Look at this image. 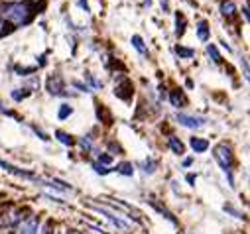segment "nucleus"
<instances>
[{"label": "nucleus", "mask_w": 250, "mask_h": 234, "mask_svg": "<svg viewBox=\"0 0 250 234\" xmlns=\"http://www.w3.org/2000/svg\"><path fill=\"white\" fill-rule=\"evenodd\" d=\"M0 14L6 20H10L16 26H22L30 20V8L22 2H8V4H0Z\"/></svg>", "instance_id": "f257e3e1"}, {"label": "nucleus", "mask_w": 250, "mask_h": 234, "mask_svg": "<svg viewBox=\"0 0 250 234\" xmlns=\"http://www.w3.org/2000/svg\"><path fill=\"white\" fill-rule=\"evenodd\" d=\"M213 152H215V159L219 161V165H221L225 171H230V163H232L230 148H227L225 144H221V146H217Z\"/></svg>", "instance_id": "f03ea898"}, {"label": "nucleus", "mask_w": 250, "mask_h": 234, "mask_svg": "<svg viewBox=\"0 0 250 234\" xmlns=\"http://www.w3.org/2000/svg\"><path fill=\"white\" fill-rule=\"evenodd\" d=\"M177 122L185 128H203L205 126V118L201 116H191V114H177L175 116Z\"/></svg>", "instance_id": "7ed1b4c3"}, {"label": "nucleus", "mask_w": 250, "mask_h": 234, "mask_svg": "<svg viewBox=\"0 0 250 234\" xmlns=\"http://www.w3.org/2000/svg\"><path fill=\"white\" fill-rule=\"evenodd\" d=\"M16 234H38V220L36 218L20 220V224L16 228Z\"/></svg>", "instance_id": "20e7f679"}, {"label": "nucleus", "mask_w": 250, "mask_h": 234, "mask_svg": "<svg viewBox=\"0 0 250 234\" xmlns=\"http://www.w3.org/2000/svg\"><path fill=\"white\" fill-rule=\"evenodd\" d=\"M191 148H193L197 154H203V152L209 148V142L203 140V138H191Z\"/></svg>", "instance_id": "39448f33"}, {"label": "nucleus", "mask_w": 250, "mask_h": 234, "mask_svg": "<svg viewBox=\"0 0 250 234\" xmlns=\"http://www.w3.org/2000/svg\"><path fill=\"white\" fill-rule=\"evenodd\" d=\"M234 10H236V6H234L232 0H223V2H221V12H223V16H232Z\"/></svg>", "instance_id": "423d86ee"}, {"label": "nucleus", "mask_w": 250, "mask_h": 234, "mask_svg": "<svg viewBox=\"0 0 250 234\" xmlns=\"http://www.w3.org/2000/svg\"><path fill=\"white\" fill-rule=\"evenodd\" d=\"M197 36H199L201 41H207V39H209V26H207L205 20H201V22L197 24Z\"/></svg>", "instance_id": "0eeeda50"}, {"label": "nucleus", "mask_w": 250, "mask_h": 234, "mask_svg": "<svg viewBox=\"0 0 250 234\" xmlns=\"http://www.w3.org/2000/svg\"><path fill=\"white\" fill-rule=\"evenodd\" d=\"M61 91H63V87H61V79L55 75V77H51L49 79V93L51 95H59Z\"/></svg>", "instance_id": "6e6552de"}, {"label": "nucleus", "mask_w": 250, "mask_h": 234, "mask_svg": "<svg viewBox=\"0 0 250 234\" xmlns=\"http://www.w3.org/2000/svg\"><path fill=\"white\" fill-rule=\"evenodd\" d=\"M207 53L213 57V61H215V63H219V61H221V55H219V51H217V47H215L213 43H211V45H207Z\"/></svg>", "instance_id": "1a4fd4ad"}, {"label": "nucleus", "mask_w": 250, "mask_h": 234, "mask_svg": "<svg viewBox=\"0 0 250 234\" xmlns=\"http://www.w3.org/2000/svg\"><path fill=\"white\" fill-rule=\"evenodd\" d=\"M169 144H171V150L175 152V154H183V144L181 142H177V138H169Z\"/></svg>", "instance_id": "9d476101"}, {"label": "nucleus", "mask_w": 250, "mask_h": 234, "mask_svg": "<svg viewBox=\"0 0 250 234\" xmlns=\"http://www.w3.org/2000/svg\"><path fill=\"white\" fill-rule=\"evenodd\" d=\"M73 110H71V106L69 104H61V108H59V118L63 120V118H67V116L71 114Z\"/></svg>", "instance_id": "9b49d317"}, {"label": "nucleus", "mask_w": 250, "mask_h": 234, "mask_svg": "<svg viewBox=\"0 0 250 234\" xmlns=\"http://www.w3.org/2000/svg\"><path fill=\"white\" fill-rule=\"evenodd\" d=\"M132 43H134V47H136L140 53H144V51H146L144 41H142V38H140V36H134V38H132Z\"/></svg>", "instance_id": "f8f14e48"}, {"label": "nucleus", "mask_w": 250, "mask_h": 234, "mask_svg": "<svg viewBox=\"0 0 250 234\" xmlns=\"http://www.w3.org/2000/svg\"><path fill=\"white\" fill-rule=\"evenodd\" d=\"M118 171H120L122 175H132V173H134V169H132L130 163H122V165H118Z\"/></svg>", "instance_id": "ddd939ff"}, {"label": "nucleus", "mask_w": 250, "mask_h": 234, "mask_svg": "<svg viewBox=\"0 0 250 234\" xmlns=\"http://www.w3.org/2000/svg\"><path fill=\"white\" fill-rule=\"evenodd\" d=\"M177 53H179L181 57H193V55H195L193 49H187V47H181V45L177 47Z\"/></svg>", "instance_id": "4468645a"}, {"label": "nucleus", "mask_w": 250, "mask_h": 234, "mask_svg": "<svg viewBox=\"0 0 250 234\" xmlns=\"http://www.w3.org/2000/svg\"><path fill=\"white\" fill-rule=\"evenodd\" d=\"M55 136H57L61 142H63V144H67V146H71V144H73V140H71V138H69L65 132H55Z\"/></svg>", "instance_id": "2eb2a0df"}, {"label": "nucleus", "mask_w": 250, "mask_h": 234, "mask_svg": "<svg viewBox=\"0 0 250 234\" xmlns=\"http://www.w3.org/2000/svg\"><path fill=\"white\" fill-rule=\"evenodd\" d=\"M183 26H185V20H183V16H177V34H179V36H181V34H183V30H185Z\"/></svg>", "instance_id": "dca6fc26"}, {"label": "nucleus", "mask_w": 250, "mask_h": 234, "mask_svg": "<svg viewBox=\"0 0 250 234\" xmlns=\"http://www.w3.org/2000/svg\"><path fill=\"white\" fill-rule=\"evenodd\" d=\"M181 100H183V97H181L179 93H173V95H171V102H173V106H179Z\"/></svg>", "instance_id": "f3484780"}, {"label": "nucleus", "mask_w": 250, "mask_h": 234, "mask_svg": "<svg viewBox=\"0 0 250 234\" xmlns=\"http://www.w3.org/2000/svg\"><path fill=\"white\" fill-rule=\"evenodd\" d=\"M99 159H101L103 163H110V156H99Z\"/></svg>", "instance_id": "a211bd4d"}, {"label": "nucleus", "mask_w": 250, "mask_h": 234, "mask_svg": "<svg viewBox=\"0 0 250 234\" xmlns=\"http://www.w3.org/2000/svg\"><path fill=\"white\" fill-rule=\"evenodd\" d=\"M4 32V22H2V18H0V34Z\"/></svg>", "instance_id": "6ab92c4d"}]
</instances>
